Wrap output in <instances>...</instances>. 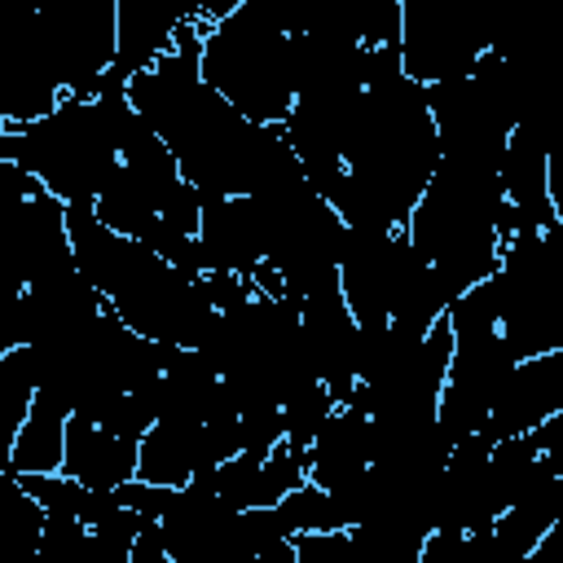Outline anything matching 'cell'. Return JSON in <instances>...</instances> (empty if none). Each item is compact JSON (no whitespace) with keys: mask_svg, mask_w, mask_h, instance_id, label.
Instances as JSON below:
<instances>
[{"mask_svg":"<svg viewBox=\"0 0 563 563\" xmlns=\"http://www.w3.org/2000/svg\"><path fill=\"white\" fill-rule=\"evenodd\" d=\"M242 0H119V62L114 79H132L145 70L180 26L189 22H216Z\"/></svg>","mask_w":563,"mask_h":563,"instance_id":"13","label":"cell"},{"mask_svg":"<svg viewBox=\"0 0 563 563\" xmlns=\"http://www.w3.org/2000/svg\"><path fill=\"white\" fill-rule=\"evenodd\" d=\"M299 325L308 339V352L321 369V378L330 383V391L343 400H352L356 383H361V321L343 295V286H325L312 290L299 303Z\"/></svg>","mask_w":563,"mask_h":563,"instance_id":"12","label":"cell"},{"mask_svg":"<svg viewBox=\"0 0 563 563\" xmlns=\"http://www.w3.org/2000/svg\"><path fill=\"white\" fill-rule=\"evenodd\" d=\"M70 92H101L119 62V0H22Z\"/></svg>","mask_w":563,"mask_h":563,"instance_id":"10","label":"cell"},{"mask_svg":"<svg viewBox=\"0 0 563 563\" xmlns=\"http://www.w3.org/2000/svg\"><path fill=\"white\" fill-rule=\"evenodd\" d=\"M515 356L563 347V224L528 229L501 242V260L488 273Z\"/></svg>","mask_w":563,"mask_h":563,"instance_id":"8","label":"cell"},{"mask_svg":"<svg viewBox=\"0 0 563 563\" xmlns=\"http://www.w3.org/2000/svg\"><path fill=\"white\" fill-rule=\"evenodd\" d=\"M66 224L84 277L132 330L172 347L207 343L220 312L207 290V268H185L163 251L110 229L88 202H66Z\"/></svg>","mask_w":563,"mask_h":563,"instance_id":"3","label":"cell"},{"mask_svg":"<svg viewBox=\"0 0 563 563\" xmlns=\"http://www.w3.org/2000/svg\"><path fill=\"white\" fill-rule=\"evenodd\" d=\"M545 145H550V194H554V202H563V119L554 123Z\"/></svg>","mask_w":563,"mask_h":563,"instance_id":"22","label":"cell"},{"mask_svg":"<svg viewBox=\"0 0 563 563\" xmlns=\"http://www.w3.org/2000/svg\"><path fill=\"white\" fill-rule=\"evenodd\" d=\"M136 123L128 79H106L101 92H70L31 123H0V158L35 172L62 202H97L123 158V136Z\"/></svg>","mask_w":563,"mask_h":563,"instance_id":"4","label":"cell"},{"mask_svg":"<svg viewBox=\"0 0 563 563\" xmlns=\"http://www.w3.org/2000/svg\"><path fill=\"white\" fill-rule=\"evenodd\" d=\"M493 48L488 0H405L400 62L418 84L466 75Z\"/></svg>","mask_w":563,"mask_h":563,"instance_id":"9","label":"cell"},{"mask_svg":"<svg viewBox=\"0 0 563 563\" xmlns=\"http://www.w3.org/2000/svg\"><path fill=\"white\" fill-rule=\"evenodd\" d=\"M202 75L242 114L286 123L295 106V31L282 0H242L207 22Z\"/></svg>","mask_w":563,"mask_h":563,"instance_id":"6","label":"cell"},{"mask_svg":"<svg viewBox=\"0 0 563 563\" xmlns=\"http://www.w3.org/2000/svg\"><path fill=\"white\" fill-rule=\"evenodd\" d=\"M207 22H189L176 40L128 79L141 119L167 141L198 194H273L308 176L282 123L242 114L202 75Z\"/></svg>","mask_w":563,"mask_h":563,"instance_id":"1","label":"cell"},{"mask_svg":"<svg viewBox=\"0 0 563 563\" xmlns=\"http://www.w3.org/2000/svg\"><path fill=\"white\" fill-rule=\"evenodd\" d=\"M554 413H563V347L515 361L479 431L488 440H510L537 431Z\"/></svg>","mask_w":563,"mask_h":563,"instance_id":"14","label":"cell"},{"mask_svg":"<svg viewBox=\"0 0 563 563\" xmlns=\"http://www.w3.org/2000/svg\"><path fill=\"white\" fill-rule=\"evenodd\" d=\"M295 35H321L356 48H396L405 0H282Z\"/></svg>","mask_w":563,"mask_h":563,"instance_id":"16","label":"cell"},{"mask_svg":"<svg viewBox=\"0 0 563 563\" xmlns=\"http://www.w3.org/2000/svg\"><path fill=\"white\" fill-rule=\"evenodd\" d=\"M273 515H277V523H282L290 537H299V532H339V528H347V519H343L334 493L321 488V484H312V479H303L299 488H290V493L273 506Z\"/></svg>","mask_w":563,"mask_h":563,"instance_id":"20","label":"cell"},{"mask_svg":"<svg viewBox=\"0 0 563 563\" xmlns=\"http://www.w3.org/2000/svg\"><path fill=\"white\" fill-rule=\"evenodd\" d=\"M66 422H70V405L44 387H35L31 413L4 457V471L13 475H40V471H62L66 462Z\"/></svg>","mask_w":563,"mask_h":563,"instance_id":"19","label":"cell"},{"mask_svg":"<svg viewBox=\"0 0 563 563\" xmlns=\"http://www.w3.org/2000/svg\"><path fill=\"white\" fill-rule=\"evenodd\" d=\"M501 158L475 154H440L413 216L409 238L453 290H471L501 260Z\"/></svg>","mask_w":563,"mask_h":563,"instance_id":"5","label":"cell"},{"mask_svg":"<svg viewBox=\"0 0 563 563\" xmlns=\"http://www.w3.org/2000/svg\"><path fill=\"white\" fill-rule=\"evenodd\" d=\"M136 466H141V440H132L123 431H110V427H101L84 413H70V422H66V462H62L66 475H75L79 484H88L97 493H114L128 479H136Z\"/></svg>","mask_w":563,"mask_h":563,"instance_id":"18","label":"cell"},{"mask_svg":"<svg viewBox=\"0 0 563 563\" xmlns=\"http://www.w3.org/2000/svg\"><path fill=\"white\" fill-rule=\"evenodd\" d=\"M369 462H374V418L352 400L334 405V413L317 427L308 444V479L334 493L356 475H365Z\"/></svg>","mask_w":563,"mask_h":563,"instance_id":"17","label":"cell"},{"mask_svg":"<svg viewBox=\"0 0 563 563\" xmlns=\"http://www.w3.org/2000/svg\"><path fill=\"white\" fill-rule=\"evenodd\" d=\"M501 180H506V198H501V242L528 229H545L559 216V202L550 194V145L537 128L515 123L510 141H506V158H501Z\"/></svg>","mask_w":563,"mask_h":563,"instance_id":"15","label":"cell"},{"mask_svg":"<svg viewBox=\"0 0 563 563\" xmlns=\"http://www.w3.org/2000/svg\"><path fill=\"white\" fill-rule=\"evenodd\" d=\"M449 325H453V361L449 378L440 391V422L453 435V444L471 431L484 427L506 374L515 369V347L493 295V282H475L449 303Z\"/></svg>","mask_w":563,"mask_h":563,"instance_id":"7","label":"cell"},{"mask_svg":"<svg viewBox=\"0 0 563 563\" xmlns=\"http://www.w3.org/2000/svg\"><path fill=\"white\" fill-rule=\"evenodd\" d=\"M528 444H532V453L541 457V466L550 475H563V413H554L537 431H528Z\"/></svg>","mask_w":563,"mask_h":563,"instance_id":"21","label":"cell"},{"mask_svg":"<svg viewBox=\"0 0 563 563\" xmlns=\"http://www.w3.org/2000/svg\"><path fill=\"white\" fill-rule=\"evenodd\" d=\"M198 242L207 251V268H224L251 277L268 260L273 216L264 194H202Z\"/></svg>","mask_w":563,"mask_h":563,"instance_id":"11","label":"cell"},{"mask_svg":"<svg viewBox=\"0 0 563 563\" xmlns=\"http://www.w3.org/2000/svg\"><path fill=\"white\" fill-rule=\"evenodd\" d=\"M440 163V128L400 53L356 92L339 132V163L317 189L352 229L409 224L431 172Z\"/></svg>","mask_w":563,"mask_h":563,"instance_id":"2","label":"cell"}]
</instances>
